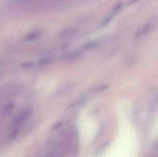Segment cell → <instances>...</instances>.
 Wrapping results in <instances>:
<instances>
[{"mask_svg":"<svg viewBox=\"0 0 158 157\" xmlns=\"http://www.w3.org/2000/svg\"><path fill=\"white\" fill-rule=\"evenodd\" d=\"M151 157H156V155H154V156H151Z\"/></svg>","mask_w":158,"mask_h":157,"instance_id":"obj_1","label":"cell"}]
</instances>
